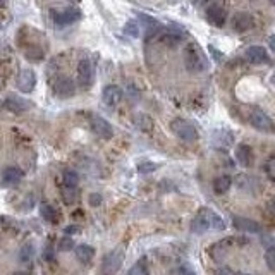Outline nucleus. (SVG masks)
Here are the masks:
<instances>
[{"mask_svg": "<svg viewBox=\"0 0 275 275\" xmlns=\"http://www.w3.org/2000/svg\"><path fill=\"white\" fill-rule=\"evenodd\" d=\"M253 24H255L253 17H251L250 14H246V12H239V14L234 16V19H232L234 29L239 31V33H245V31L251 29L253 28Z\"/></svg>", "mask_w": 275, "mask_h": 275, "instance_id": "dca6fc26", "label": "nucleus"}, {"mask_svg": "<svg viewBox=\"0 0 275 275\" xmlns=\"http://www.w3.org/2000/svg\"><path fill=\"white\" fill-rule=\"evenodd\" d=\"M232 224L236 229H239V231H242V232H248V234H260L261 232L260 224L251 219H246V217H234Z\"/></svg>", "mask_w": 275, "mask_h": 275, "instance_id": "ddd939ff", "label": "nucleus"}, {"mask_svg": "<svg viewBox=\"0 0 275 275\" xmlns=\"http://www.w3.org/2000/svg\"><path fill=\"white\" fill-rule=\"evenodd\" d=\"M155 169H157V165H155V164H150V162H146V164H139V167H138V170H139L141 174L153 172Z\"/></svg>", "mask_w": 275, "mask_h": 275, "instance_id": "c756f323", "label": "nucleus"}, {"mask_svg": "<svg viewBox=\"0 0 275 275\" xmlns=\"http://www.w3.org/2000/svg\"><path fill=\"white\" fill-rule=\"evenodd\" d=\"M170 129H172V133L179 139H182V141H195L198 138L196 128L193 124H189L188 120L175 119V120H172V124H170Z\"/></svg>", "mask_w": 275, "mask_h": 275, "instance_id": "20e7f679", "label": "nucleus"}, {"mask_svg": "<svg viewBox=\"0 0 275 275\" xmlns=\"http://www.w3.org/2000/svg\"><path fill=\"white\" fill-rule=\"evenodd\" d=\"M73 2H79V0H73Z\"/></svg>", "mask_w": 275, "mask_h": 275, "instance_id": "79ce46f5", "label": "nucleus"}, {"mask_svg": "<svg viewBox=\"0 0 275 275\" xmlns=\"http://www.w3.org/2000/svg\"><path fill=\"white\" fill-rule=\"evenodd\" d=\"M81 19V11L79 9H64L62 12H55L53 14V21L57 22V24L60 26H66V24H73V22L79 21Z\"/></svg>", "mask_w": 275, "mask_h": 275, "instance_id": "9d476101", "label": "nucleus"}, {"mask_svg": "<svg viewBox=\"0 0 275 275\" xmlns=\"http://www.w3.org/2000/svg\"><path fill=\"white\" fill-rule=\"evenodd\" d=\"M16 275H26V273H22V272H19V273H16Z\"/></svg>", "mask_w": 275, "mask_h": 275, "instance_id": "ea45409f", "label": "nucleus"}, {"mask_svg": "<svg viewBox=\"0 0 275 275\" xmlns=\"http://www.w3.org/2000/svg\"><path fill=\"white\" fill-rule=\"evenodd\" d=\"M93 66L91 62L86 60V58H83V60L79 62L78 66V83L81 88H89L93 84Z\"/></svg>", "mask_w": 275, "mask_h": 275, "instance_id": "0eeeda50", "label": "nucleus"}, {"mask_svg": "<svg viewBox=\"0 0 275 275\" xmlns=\"http://www.w3.org/2000/svg\"><path fill=\"white\" fill-rule=\"evenodd\" d=\"M89 128H91L93 133L102 139H110L114 136V129H112L110 123L100 115H89Z\"/></svg>", "mask_w": 275, "mask_h": 275, "instance_id": "423d86ee", "label": "nucleus"}, {"mask_svg": "<svg viewBox=\"0 0 275 275\" xmlns=\"http://www.w3.org/2000/svg\"><path fill=\"white\" fill-rule=\"evenodd\" d=\"M128 275H150L148 273V267H146V261L145 260H139L136 263L131 267V270L128 272Z\"/></svg>", "mask_w": 275, "mask_h": 275, "instance_id": "393cba45", "label": "nucleus"}, {"mask_svg": "<svg viewBox=\"0 0 275 275\" xmlns=\"http://www.w3.org/2000/svg\"><path fill=\"white\" fill-rule=\"evenodd\" d=\"M22 177H24V174H22V170L19 167H6V169L2 170V182L4 186H14V184L21 182Z\"/></svg>", "mask_w": 275, "mask_h": 275, "instance_id": "4468645a", "label": "nucleus"}, {"mask_svg": "<svg viewBox=\"0 0 275 275\" xmlns=\"http://www.w3.org/2000/svg\"><path fill=\"white\" fill-rule=\"evenodd\" d=\"M6 6V0H0V7H4Z\"/></svg>", "mask_w": 275, "mask_h": 275, "instance_id": "e433bc0d", "label": "nucleus"}, {"mask_svg": "<svg viewBox=\"0 0 275 275\" xmlns=\"http://www.w3.org/2000/svg\"><path fill=\"white\" fill-rule=\"evenodd\" d=\"M184 64H186V69L189 73H203L208 62L196 45H188L186 50H184Z\"/></svg>", "mask_w": 275, "mask_h": 275, "instance_id": "f03ea898", "label": "nucleus"}, {"mask_svg": "<svg viewBox=\"0 0 275 275\" xmlns=\"http://www.w3.org/2000/svg\"><path fill=\"white\" fill-rule=\"evenodd\" d=\"M62 182H64V186L78 188V182H79L78 172H74V170H66V172L62 174Z\"/></svg>", "mask_w": 275, "mask_h": 275, "instance_id": "b1692460", "label": "nucleus"}, {"mask_svg": "<svg viewBox=\"0 0 275 275\" xmlns=\"http://www.w3.org/2000/svg\"><path fill=\"white\" fill-rule=\"evenodd\" d=\"M53 93L60 98H69L76 93V84L71 78H58L53 84Z\"/></svg>", "mask_w": 275, "mask_h": 275, "instance_id": "1a4fd4ad", "label": "nucleus"}, {"mask_svg": "<svg viewBox=\"0 0 275 275\" xmlns=\"http://www.w3.org/2000/svg\"><path fill=\"white\" fill-rule=\"evenodd\" d=\"M102 100L105 105H109V107L117 105V103L123 100V89H120L119 86H115V84H109V86L103 88Z\"/></svg>", "mask_w": 275, "mask_h": 275, "instance_id": "9b49d317", "label": "nucleus"}, {"mask_svg": "<svg viewBox=\"0 0 275 275\" xmlns=\"http://www.w3.org/2000/svg\"><path fill=\"white\" fill-rule=\"evenodd\" d=\"M37 86V76L33 69H22L17 76V88L21 93H31Z\"/></svg>", "mask_w": 275, "mask_h": 275, "instance_id": "6e6552de", "label": "nucleus"}, {"mask_svg": "<svg viewBox=\"0 0 275 275\" xmlns=\"http://www.w3.org/2000/svg\"><path fill=\"white\" fill-rule=\"evenodd\" d=\"M123 263H124L123 248H115V250H112L110 253L103 258V263H102L103 275H115L120 270V267H123Z\"/></svg>", "mask_w": 275, "mask_h": 275, "instance_id": "7ed1b4c3", "label": "nucleus"}, {"mask_svg": "<svg viewBox=\"0 0 275 275\" xmlns=\"http://www.w3.org/2000/svg\"><path fill=\"white\" fill-rule=\"evenodd\" d=\"M102 203V196L97 195V193H93V195H89V205L91 206H98Z\"/></svg>", "mask_w": 275, "mask_h": 275, "instance_id": "2f4dec72", "label": "nucleus"}, {"mask_svg": "<svg viewBox=\"0 0 275 275\" xmlns=\"http://www.w3.org/2000/svg\"><path fill=\"white\" fill-rule=\"evenodd\" d=\"M60 195H62V201H64L66 205H73V203L78 200V188H69L62 184Z\"/></svg>", "mask_w": 275, "mask_h": 275, "instance_id": "4be33fe9", "label": "nucleus"}, {"mask_svg": "<svg viewBox=\"0 0 275 275\" xmlns=\"http://www.w3.org/2000/svg\"><path fill=\"white\" fill-rule=\"evenodd\" d=\"M270 4H272V6H275V0H270Z\"/></svg>", "mask_w": 275, "mask_h": 275, "instance_id": "58836bf2", "label": "nucleus"}, {"mask_svg": "<svg viewBox=\"0 0 275 275\" xmlns=\"http://www.w3.org/2000/svg\"><path fill=\"white\" fill-rule=\"evenodd\" d=\"M182 275H196V273L193 272V270H189V268H184L182 270Z\"/></svg>", "mask_w": 275, "mask_h": 275, "instance_id": "c9c22d12", "label": "nucleus"}, {"mask_svg": "<svg viewBox=\"0 0 275 275\" xmlns=\"http://www.w3.org/2000/svg\"><path fill=\"white\" fill-rule=\"evenodd\" d=\"M237 275H250V273H237Z\"/></svg>", "mask_w": 275, "mask_h": 275, "instance_id": "a19ab883", "label": "nucleus"}, {"mask_svg": "<svg viewBox=\"0 0 275 275\" xmlns=\"http://www.w3.org/2000/svg\"><path fill=\"white\" fill-rule=\"evenodd\" d=\"M265 170H267V175H268L270 181L275 182V157L267 162V165H265Z\"/></svg>", "mask_w": 275, "mask_h": 275, "instance_id": "bb28decb", "label": "nucleus"}, {"mask_svg": "<svg viewBox=\"0 0 275 275\" xmlns=\"http://www.w3.org/2000/svg\"><path fill=\"white\" fill-rule=\"evenodd\" d=\"M206 17L215 26H224L225 22V12L220 6H210L208 11H206Z\"/></svg>", "mask_w": 275, "mask_h": 275, "instance_id": "f3484780", "label": "nucleus"}, {"mask_svg": "<svg viewBox=\"0 0 275 275\" xmlns=\"http://www.w3.org/2000/svg\"><path fill=\"white\" fill-rule=\"evenodd\" d=\"M31 256H33V245H28V246L22 248V251H21V260H22V261L31 260Z\"/></svg>", "mask_w": 275, "mask_h": 275, "instance_id": "c85d7f7f", "label": "nucleus"}, {"mask_svg": "<svg viewBox=\"0 0 275 275\" xmlns=\"http://www.w3.org/2000/svg\"><path fill=\"white\" fill-rule=\"evenodd\" d=\"M236 160L241 164L242 167H248L251 164V148L248 145H237L236 148Z\"/></svg>", "mask_w": 275, "mask_h": 275, "instance_id": "aec40b11", "label": "nucleus"}, {"mask_svg": "<svg viewBox=\"0 0 275 275\" xmlns=\"http://www.w3.org/2000/svg\"><path fill=\"white\" fill-rule=\"evenodd\" d=\"M265 263H267L268 270L275 272V246H267V250H265Z\"/></svg>", "mask_w": 275, "mask_h": 275, "instance_id": "a878e982", "label": "nucleus"}, {"mask_svg": "<svg viewBox=\"0 0 275 275\" xmlns=\"http://www.w3.org/2000/svg\"><path fill=\"white\" fill-rule=\"evenodd\" d=\"M217 275H234V273L229 268H220L219 272H217Z\"/></svg>", "mask_w": 275, "mask_h": 275, "instance_id": "f704fd0d", "label": "nucleus"}, {"mask_svg": "<svg viewBox=\"0 0 275 275\" xmlns=\"http://www.w3.org/2000/svg\"><path fill=\"white\" fill-rule=\"evenodd\" d=\"M267 208H268L270 213H272L273 217H275V200H270V201L267 203Z\"/></svg>", "mask_w": 275, "mask_h": 275, "instance_id": "72a5a7b5", "label": "nucleus"}, {"mask_svg": "<svg viewBox=\"0 0 275 275\" xmlns=\"http://www.w3.org/2000/svg\"><path fill=\"white\" fill-rule=\"evenodd\" d=\"M6 109L9 112H14V114H22V112L31 109V103L26 102L24 98L17 97V95H9L6 100Z\"/></svg>", "mask_w": 275, "mask_h": 275, "instance_id": "f8f14e48", "label": "nucleus"}, {"mask_svg": "<svg viewBox=\"0 0 275 275\" xmlns=\"http://www.w3.org/2000/svg\"><path fill=\"white\" fill-rule=\"evenodd\" d=\"M232 186V179L229 177V175H220V177L215 179L213 182V189L217 195H224V193H227L229 189Z\"/></svg>", "mask_w": 275, "mask_h": 275, "instance_id": "412c9836", "label": "nucleus"}, {"mask_svg": "<svg viewBox=\"0 0 275 275\" xmlns=\"http://www.w3.org/2000/svg\"><path fill=\"white\" fill-rule=\"evenodd\" d=\"M40 215L47 220V222L50 224H57L58 220H60V215H58V211L53 208L52 205H48V203H43L42 206H40Z\"/></svg>", "mask_w": 275, "mask_h": 275, "instance_id": "6ab92c4d", "label": "nucleus"}, {"mask_svg": "<svg viewBox=\"0 0 275 275\" xmlns=\"http://www.w3.org/2000/svg\"><path fill=\"white\" fill-rule=\"evenodd\" d=\"M272 83H273V84H275V73H273V74H272Z\"/></svg>", "mask_w": 275, "mask_h": 275, "instance_id": "4c0bfd02", "label": "nucleus"}, {"mask_svg": "<svg viewBox=\"0 0 275 275\" xmlns=\"http://www.w3.org/2000/svg\"><path fill=\"white\" fill-rule=\"evenodd\" d=\"M224 219L211 208H201L191 222V231L196 234H205L208 231H224Z\"/></svg>", "mask_w": 275, "mask_h": 275, "instance_id": "f257e3e1", "label": "nucleus"}, {"mask_svg": "<svg viewBox=\"0 0 275 275\" xmlns=\"http://www.w3.org/2000/svg\"><path fill=\"white\" fill-rule=\"evenodd\" d=\"M73 246H74L73 237H64L60 241V245H58V250H60V251H69V250H73Z\"/></svg>", "mask_w": 275, "mask_h": 275, "instance_id": "cd10ccee", "label": "nucleus"}, {"mask_svg": "<svg viewBox=\"0 0 275 275\" xmlns=\"http://www.w3.org/2000/svg\"><path fill=\"white\" fill-rule=\"evenodd\" d=\"M246 58L251 62V64H263V62H268V53L263 47H258V45H253L246 50Z\"/></svg>", "mask_w": 275, "mask_h": 275, "instance_id": "2eb2a0df", "label": "nucleus"}, {"mask_svg": "<svg viewBox=\"0 0 275 275\" xmlns=\"http://www.w3.org/2000/svg\"><path fill=\"white\" fill-rule=\"evenodd\" d=\"M126 33L133 35V37H138L139 29L136 28V24H134V22H128V24H126Z\"/></svg>", "mask_w": 275, "mask_h": 275, "instance_id": "7c9ffc66", "label": "nucleus"}, {"mask_svg": "<svg viewBox=\"0 0 275 275\" xmlns=\"http://www.w3.org/2000/svg\"><path fill=\"white\" fill-rule=\"evenodd\" d=\"M74 253H76V258H78L81 263L86 265L95 258V248L89 245H79V246H76Z\"/></svg>", "mask_w": 275, "mask_h": 275, "instance_id": "a211bd4d", "label": "nucleus"}, {"mask_svg": "<svg viewBox=\"0 0 275 275\" xmlns=\"http://www.w3.org/2000/svg\"><path fill=\"white\" fill-rule=\"evenodd\" d=\"M250 123H251V126H253V128H256L258 131H263V133H273V131H275L273 120L270 119V117L265 114L263 110H260V109L251 110Z\"/></svg>", "mask_w": 275, "mask_h": 275, "instance_id": "39448f33", "label": "nucleus"}, {"mask_svg": "<svg viewBox=\"0 0 275 275\" xmlns=\"http://www.w3.org/2000/svg\"><path fill=\"white\" fill-rule=\"evenodd\" d=\"M160 42L167 45V47H177V45L182 42V37H181V33H177V31H169V33L162 35Z\"/></svg>", "mask_w": 275, "mask_h": 275, "instance_id": "5701e85b", "label": "nucleus"}, {"mask_svg": "<svg viewBox=\"0 0 275 275\" xmlns=\"http://www.w3.org/2000/svg\"><path fill=\"white\" fill-rule=\"evenodd\" d=\"M67 236H73V234H76V232H79V227H76V225H71V227H66V231H64Z\"/></svg>", "mask_w": 275, "mask_h": 275, "instance_id": "473e14b6", "label": "nucleus"}]
</instances>
